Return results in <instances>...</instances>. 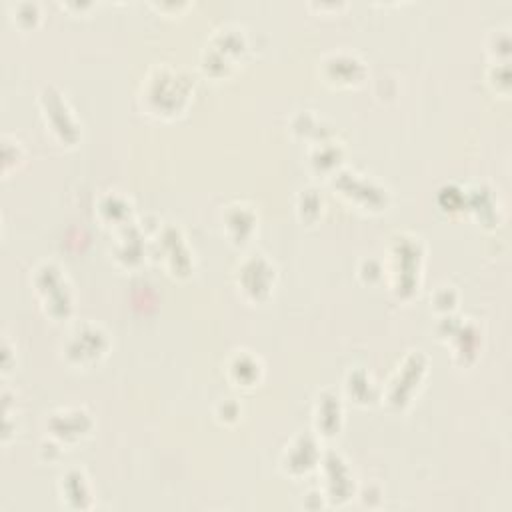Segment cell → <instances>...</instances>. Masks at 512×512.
Returning <instances> with one entry per match:
<instances>
[{"instance_id":"6da1fadb","label":"cell","mask_w":512,"mask_h":512,"mask_svg":"<svg viewBox=\"0 0 512 512\" xmlns=\"http://www.w3.org/2000/svg\"><path fill=\"white\" fill-rule=\"evenodd\" d=\"M192 80L170 64H154L142 78L138 102L142 114L156 120H174L182 116L192 100Z\"/></svg>"},{"instance_id":"7a4b0ae2","label":"cell","mask_w":512,"mask_h":512,"mask_svg":"<svg viewBox=\"0 0 512 512\" xmlns=\"http://www.w3.org/2000/svg\"><path fill=\"white\" fill-rule=\"evenodd\" d=\"M424 254L422 238L412 232H396L388 238L382 266L390 292L400 302H410L418 296L424 276Z\"/></svg>"},{"instance_id":"3957f363","label":"cell","mask_w":512,"mask_h":512,"mask_svg":"<svg viewBox=\"0 0 512 512\" xmlns=\"http://www.w3.org/2000/svg\"><path fill=\"white\" fill-rule=\"evenodd\" d=\"M32 292L52 322H66L74 312V292L66 270L54 260H40L30 274Z\"/></svg>"},{"instance_id":"277c9868","label":"cell","mask_w":512,"mask_h":512,"mask_svg":"<svg viewBox=\"0 0 512 512\" xmlns=\"http://www.w3.org/2000/svg\"><path fill=\"white\" fill-rule=\"evenodd\" d=\"M246 52V30L238 24H224L206 40L200 54V68L212 80L228 78L238 66H242Z\"/></svg>"},{"instance_id":"5b68a950","label":"cell","mask_w":512,"mask_h":512,"mask_svg":"<svg viewBox=\"0 0 512 512\" xmlns=\"http://www.w3.org/2000/svg\"><path fill=\"white\" fill-rule=\"evenodd\" d=\"M110 344V336L100 324L82 320L68 328L60 342V356L70 368L88 370L106 358Z\"/></svg>"},{"instance_id":"8992f818","label":"cell","mask_w":512,"mask_h":512,"mask_svg":"<svg viewBox=\"0 0 512 512\" xmlns=\"http://www.w3.org/2000/svg\"><path fill=\"white\" fill-rule=\"evenodd\" d=\"M328 180H330V186L336 190V194L356 210H362L368 214H380L388 210L392 202L390 190L370 174L356 172L350 168H340Z\"/></svg>"},{"instance_id":"52a82bcc","label":"cell","mask_w":512,"mask_h":512,"mask_svg":"<svg viewBox=\"0 0 512 512\" xmlns=\"http://www.w3.org/2000/svg\"><path fill=\"white\" fill-rule=\"evenodd\" d=\"M428 374V356L422 350H410L396 366L388 382L380 388V400L390 412H404Z\"/></svg>"},{"instance_id":"ba28073f","label":"cell","mask_w":512,"mask_h":512,"mask_svg":"<svg viewBox=\"0 0 512 512\" xmlns=\"http://www.w3.org/2000/svg\"><path fill=\"white\" fill-rule=\"evenodd\" d=\"M38 106L42 110V118L50 136L60 146H76L82 136V128L62 90L54 84H44L38 90Z\"/></svg>"},{"instance_id":"9c48e42d","label":"cell","mask_w":512,"mask_h":512,"mask_svg":"<svg viewBox=\"0 0 512 512\" xmlns=\"http://www.w3.org/2000/svg\"><path fill=\"white\" fill-rule=\"evenodd\" d=\"M234 282L238 294L250 304L266 302L276 286V264L264 252H248L236 264Z\"/></svg>"},{"instance_id":"30bf717a","label":"cell","mask_w":512,"mask_h":512,"mask_svg":"<svg viewBox=\"0 0 512 512\" xmlns=\"http://www.w3.org/2000/svg\"><path fill=\"white\" fill-rule=\"evenodd\" d=\"M156 254L174 278H188L194 272V250L188 246L182 228L174 222H162L152 234Z\"/></svg>"},{"instance_id":"8fae6325","label":"cell","mask_w":512,"mask_h":512,"mask_svg":"<svg viewBox=\"0 0 512 512\" xmlns=\"http://www.w3.org/2000/svg\"><path fill=\"white\" fill-rule=\"evenodd\" d=\"M438 336L452 348V360L468 368L474 364L480 352V330L470 318H456L454 314L440 316L436 324Z\"/></svg>"},{"instance_id":"7c38bea8","label":"cell","mask_w":512,"mask_h":512,"mask_svg":"<svg viewBox=\"0 0 512 512\" xmlns=\"http://www.w3.org/2000/svg\"><path fill=\"white\" fill-rule=\"evenodd\" d=\"M318 466L324 476V500L332 506H344L346 502H350L356 494V486L346 458L340 452L328 448L322 450Z\"/></svg>"},{"instance_id":"4fadbf2b","label":"cell","mask_w":512,"mask_h":512,"mask_svg":"<svg viewBox=\"0 0 512 512\" xmlns=\"http://www.w3.org/2000/svg\"><path fill=\"white\" fill-rule=\"evenodd\" d=\"M322 82L332 88H356L366 80L364 60L350 50H334L318 62Z\"/></svg>"},{"instance_id":"5bb4252c","label":"cell","mask_w":512,"mask_h":512,"mask_svg":"<svg viewBox=\"0 0 512 512\" xmlns=\"http://www.w3.org/2000/svg\"><path fill=\"white\" fill-rule=\"evenodd\" d=\"M46 436L60 442L62 446L76 444L90 436L94 428V420L90 412L82 406H66V408H56L50 414H46L44 420Z\"/></svg>"},{"instance_id":"9a60e30c","label":"cell","mask_w":512,"mask_h":512,"mask_svg":"<svg viewBox=\"0 0 512 512\" xmlns=\"http://www.w3.org/2000/svg\"><path fill=\"white\" fill-rule=\"evenodd\" d=\"M322 458L320 438L314 432H298L290 438L286 448L282 450L280 468L290 478L308 476L314 468H318Z\"/></svg>"},{"instance_id":"2e32d148","label":"cell","mask_w":512,"mask_h":512,"mask_svg":"<svg viewBox=\"0 0 512 512\" xmlns=\"http://www.w3.org/2000/svg\"><path fill=\"white\" fill-rule=\"evenodd\" d=\"M222 230L236 248H246L258 230V210L246 200H234L222 210Z\"/></svg>"},{"instance_id":"e0dca14e","label":"cell","mask_w":512,"mask_h":512,"mask_svg":"<svg viewBox=\"0 0 512 512\" xmlns=\"http://www.w3.org/2000/svg\"><path fill=\"white\" fill-rule=\"evenodd\" d=\"M312 424H314V434L320 440H332L340 434L342 424H344V402L342 396L332 390L324 388L318 392L316 402H314V412H312Z\"/></svg>"},{"instance_id":"ac0fdd59","label":"cell","mask_w":512,"mask_h":512,"mask_svg":"<svg viewBox=\"0 0 512 512\" xmlns=\"http://www.w3.org/2000/svg\"><path fill=\"white\" fill-rule=\"evenodd\" d=\"M146 238L148 234L136 222L114 230V240L110 246V254L120 268L134 270L146 258Z\"/></svg>"},{"instance_id":"d6986e66","label":"cell","mask_w":512,"mask_h":512,"mask_svg":"<svg viewBox=\"0 0 512 512\" xmlns=\"http://www.w3.org/2000/svg\"><path fill=\"white\" fill-rule=\"evenodd\" d=\"M224 374L234 388L254 390L256 386H260L264 378V364L258 354H254L252 350L240 348L226 358Z\"/></svg>"},{"instance_id":"ffe728a7","label":"cell","mask_w":512,"mask_h":512,"mask_svg":"<svg viewBox=\"0 0 512 512\" xmlns=\"http://www.w3.org/2000/svg\"><path fill=\"white\" fill-rule=\"evenodd\" d=\"M94 212H96V218L112 230H118L136 222L132 200L122 190H104L96 198Z\"/></svg>"},{"instance_id":"44dd1931","label":"cell","mask_w":512,"mask_h":512,"mask_svg":"<svg viewBox=\"0 0 512 512\" xmlns=\"http://www.w3.org/2000/svg\"><path fill=\"white\" fill-rule=\"evenodd\" d=\"M58 494L62 506L70 510H88L92 508V484L86 472L78 466L68 468L58 480Z\"/></svg>"},{"instance_id":"7402d4cb","label":"cell","mask_w":512,"mask_h":512,"mask_svg":"<svg viewBox=\"0 0 512 512\" xmlns=\"http://www.w3.org/2000/svg\"><path fill=\"white\" fill-rule=\"evenodd\" d=\"M344 158H346V148L342 142L334 138H326L320 142H312L308 150V166L316 176L330 178L334 176L340 168H344Z\"/></svg>"},{"instance_id":"603a6c76","label":"cell","mask_w":512,"mask_h":512,"mask_svg":"<svg viewBox=\"0 0 512 512\" xmlns=\"http://www.w3.org/2000/svg\"><path fill=\"white\" fill-rule=\"evenodd\" d=\"M344 390L348 400H352L356 406H372L376 400H380L378 384L374 382L372 374L362 366H354L346 372Z\"/></svg>"},{"instance_id":"cb8c5ba5","label":"cell","mask_w":512,"mask_h":512,"mask_svg":"<svg viewBox=\"0 0 512 512\" xmlns=\"http://www.w3.org/2000/svg\"><path fill=\"white\" fill-rule=\"evenodd\" d=\"M466 206L470 208L472 214H476V220L486 226L490 224V228H496L500 218L496 216L498 212V204H496V196L492 194V190H488L482 184H474L468 192H466Z\"/></svg>"},{"instance_id":"d4e9b609","label":"cell","mask_w":512,"mask_h":512,"mask_svg":"<svg viewBox=\"0 0 512 512\" xmlns=\"http://www.w3.org/2000/svg\"><path fill=\"white\" fill-rule=\"evenodd\" d=\"M324 198L316 188H302L296 196V216L302 224L314 226L322 220L324 216Z\"/></svg>"},{"instance_id":"484cf974","label":"cell","mask_w":512,"mask_h":512,"mask_svg":"<svg viewBox=\"0 0 512 512\" xmlns=\"http://www.w3.org/2000/svg\"><path fill=\"white\" fill-rule=\"evenodd\" d=\"M26 160V150L22 142L12 134H2V176L8 178L10 172L18 170Z\"/></svg>"},{"instance_id":"4316f807","label":"cell","mask_w":512,"mask_h":512,"mask_svg":"<svg viewBox=\"0 0 512 512\" xmlns=\"http://www.w3.org/2000/svg\"><path fill=\"white\" fill-rule=\"evenodd\" d=\"M12 14V22L22 30V32H28V30H34L42 18L40 14V6L36 2H18L12 6L10 10Z\"/></svg>"},{"instance_id":"83f0119b","label":"cell","mask_w":512,"mask_h":512,"mask_svg":"<svg viewBox=\"0 0 512 512\" xmlns=\"http://www.w3.org/2000/svg\"><path fill=\"white\" fill-rule=\"evenodd\" d=\"M430 304H432V308H434V312L438 316L454 314V310L458 306V292H456V288L450 286V284L436 286V290L430 296Z\"/></svg>"},{"instance_id":"f1b7e54d","label":"cell","mask_w":512,"mask_h":512,"mask_svg":"<svg viewBox=\"0 0 512 512\" xmlns=\"http://www.w3.org/2000/svg\"><path fill=\"white\" fill-rule=\"evenodd\" d=\"M214 418L222 424V426H234L240 422L242 418V406L238 400L234 398H220L214 406Z\"/></svg>"},{"instance_id":"f546056e","label":"cell","mask_w":512,"mask_h":512,"mask_svg":"<svg viewBox=\"0 0 512 512\" xmlns=\"http://www.w3.org/2000/svg\"><path fill=\"white\" fill-rule=\"evenodd\" d=\"M358 276L362 282L366 284H374L378 280L384 278V266L380 260H374V258H364L360 260L358 264Z\"/></svg>"},{"instance_id":"4dcf8cb0","label":"cell","mask_w":512,"mask_h":512,"mask_svg":"<svg viewBox=\"0 0 512 512\" xmlns=\"http://www.w3.org/2000/svg\"><path fill=\"white\" fill-rule=\"evenodd\" d=\"M10 346H12V344H10L8 336L4 334V340H2V376H4V378L12 372V368H16V362L10 360V358H12V348H10Z\"/></svg>"}]
</instances>
